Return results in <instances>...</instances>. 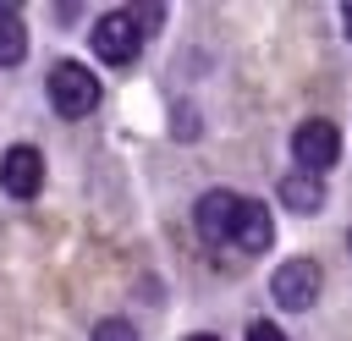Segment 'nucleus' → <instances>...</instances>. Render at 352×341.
Returning <instances> with one entry per match:
<instances>
[{
	"mask_svg": "<svg viewBox=\"0 0 352 341\" xmlns=\"http://www.w3.org/2000/svg\"><path fill=\"white\" fill-rule=\"evenodd\" d=\"M50 104H55V116H66V121L88 116V110L99 104V82H94V72H88L82 60H60V66L50 72Z\"/></svg>",
	"mask_w": 352,
	"mask_h": 341,
	"instance_id": "2",
	"label": "nucleus"
},
{
	"mask_svg": "<svg viewBox=\"0 0 352 341\" xmlns=\"http://www.w3.org/2000/svg\"><path fill=\"white\" fill-rule=\"evenodd\" d=\"M346 242H352V231H346Z\"/></svg>",
	"mask_w": 352,
	"mask_h": 341,
	"instance_id": "14",
	"label": "nucleus"
},
{
	"mask_svg": "<svg viewBox=\"0 0 352 341\" xmlns=\"http://www.w3.org/2000/svg\"><path fill=\"white\" fill-rule=\"evenodd\" d=\"M341 22H346V38H352V6H346V11H341Z\"/></svg>",
	"mask_w": 352,
	"mask_h": 341,
	"instance_id": "12",
	"label": "nucleus"
},
{
	"mask_svg": "<svg viewBox=\"0 0 352 341\" xmlns=\"http://www.w3.org/2000/svg\"><path fill=\"white\" fill-rule=\"evenodd\" d=\"M28 55V28L16 22V11H0V66H16Z\"/></svg>",
	"mask_w": 352,
	"mask_h": 341,
	"instance_id": "9",
	"label": "nucleus"
},
{
	"mask_svg": "<svg viewBox=\"0 0 352 341\" xmlns=\"http://www.w3.org/2000/svg\"><path fill=\"white\" fill-rule=\"evenodd\" d=\"M94 341H138V330L126 319H99L94 324Z\"/></svg>",
	"mask_w": 352,
	"mask_h": 341,
	"instance_id": "10",
	"label": "nucleus"
},
{
	"mask_svg": "<svg viewBox=\"0 0 352 341\" xmlns=\"http://www.w3.org/2000/svg\"><path fill=\"white\" fill-rule=\"evenodd\" d=\"M0 187H6L11 198H33V192L44 187V154H38L33 143L6 148V154H0Z\"/></svg>",
	"mask_w": 352,
	"mask_h": 341,
	"instance_id": "6",
	"label": "nucleus"
},
{
	"mask_svg": "<svg viewBox=\"0 0 352 341\" xmlns=\"http://www.w3.org/2000/svg\"><path fill=\"white\" fill-rule=\"evenodd\" d=\"M88 38H94V55L110 60V66H132L138 50H143V28H138L132 11H104V16L88 28Z\"/></svg>",
	"mask_w": 352,
	"mask_h": 341,
	"instance_id": "1",
	"label": "nucleus"
},
{
	"mask_svg": "<svg viewBox=\"0 0 352 341\" xmlns=\"http://www.w3.org/2000/svg\"><path fill=\"white\" fill-rule=\"evenodd\" d=\"M292 160H297L302 170H314V176L330 170V165L341 160V132H336L330 121H319V116L302 121V126L292 132Z\"/></svg>",
	"mask_w": 352,
	"mask_h": 341,
	"instance_id": "4",
	"label": "nucleus"
},
{
	"mask_svg": "<svg viewBox=\"0 0 352 341\" xmlns=\"http://www.w3.org/2000/svg\"><path fill=\"white\" fill-rule=\"evenodd\" d=\"M187 341H220V336H187Z\"/></svg>",
	"mask_w": 352,
	"mask_h": 341,
	"instance_id": "13",
	"label": "nucleus"
},
{
	"mask_svg": "<svg viewBox=\"0 0 352 341\" xmlns=\"http://www.w3.org/2000/svg\"><path fill=\"white\" fill-rule=\"evenodd\" d=\"M319 264L314 258H286L275 275H270V297L286 308V314H297V308H308L314 297H319Z\"/></svg>",
	"mask_w": 352,
	"mask_h": 341,
	"instance_id": "5",
	"label": "nucleus"
},
{
	"mask_svg": "<svg viewBox=\"0 0 352 341\" xmlns=\"http://www.w3.org/2000/svg\"><path fill=\"white\" fill-rule=\"evenodd\" d=\"M248 341H286V330H280V324H264V319H253V324H248Z\"/></svg>",
	"mask_w": 352,
	"mask_h": 341,
	"instance_id": "11",
	"label": "nucleus"
},
{
	"mask_svg": "<svg viewBox=\"0 0 352 341\" xmlns=\"http://www.w3.org/2000/svg\"><path fill=\"white\" fill-rule=\"evenodd\" d=\"M270 242H275V220H270L264 204L248 198V204H242V220H236V248H242V253H264Z\"/></svg>",
	"mask_w": 352,
	"mask_h": 341,
	"instance_id": "7",
	"label": "nucleus"
},
{
	"mask_svg": "<svg viewBox=\"0 0 352 341\" xmlns=\"http://www.w3.org/2000/svg\"><path fill=\"white\" fill-rule=\"evenodd\" d=\"M242 192H231V187H209L198 204H192V226H198V236L204 242H236V220H242Z\"/></svg>",
	"mask_w": 352,
	"mask_h": 341,
	"instance_id": "3",
	"label": "nucleus"
},
{
	"mask_svg": "<svg viewBox=\"0 0 352 341\" xmlns=\"http://www.w3.org/2000/svg\"><path fill=\"white\" fill-rule=\"evenodd\" d=\"M280 204L297 209V214H319V209H324V182H319L314 170H297V176L280 182Z\"/></svg>",
	"mask_w": 352,
	"mask_h": 341,
	"instance_id": "8",
	"label": "nucleus"
}]
</instances>
